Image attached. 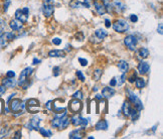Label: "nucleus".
Segmentation results:
<instances>
[{"label": "nucleus", "mask_w": 163, "mask_h": 139, "mask_svg": "<svg viewBox=\"0 0 163 139\" xmlns=\"http://www.w3.org/2000/svg\"><path fill=\"white\" fill-rule=\"evenodd\" d=\"M127 95H128V99H129L130 103L132 104V106H134V108L138 111H141L143 109V104H142V101H141L138 96H136L132 91L128 89L127 90Z\"/></svg>", "instance_id": "obj_1"}, {"label": "nucleus", "mask_w": 163, "mask_h": 139, "mask_svg": "<svg viewBox=\"0 0 163 139\" xmlns=\"http://www.w3.org/2000/svg\"><path fill=\"white\" fill-rule=\"evenodd\" d=\"M113 28H114V30L117 31V32L123 33V32L128 31V29H129V24H128L126 20L118 19L113 23Z\"/></svg>", "instance_id": "obj_2"}, {"label": "nucleus", "mask_w": 163, "mask_h": 139, "mask_svg": "<svg viewBox=\"0 0 163 139\" xmlns=\"http://www.w3.org/2000/svg\"><path fill=\"white\" fill-rule=\"evenodd\" d=\"M27 111L29 113H38L40 111V104L36 99H28L25 104Z\"/></svg>", "instance_id": "obj_3"}, {"label": "nucleus", "mask_w": 163, "mask_h": 139, "mask_svg": "<svg viewBox=\"0 0 163 139\" xmlns=\"http://www.w3.org/2000/svg\"><path fill=\"white\" fill-rule=\"evenodd\" d=\"M28 15H29V8L28 7H24L22 9H17V10L15 11V18L22 23L27 22Z\"/></svg>", "instance_id": "obj_4"}, {"label": "nucleus", "mask_w": 163, "mask_h": 139, "mask_svg": "<svg viewBox=\"0 0 163 139\" xmlns=\"http://www.w3.org/2000/svg\"><path fill=\"white\" fill-rule=\"evenodd\" d=\"M9 107H10V110L13 113H17V112H22V110L25 107V104L22 103V101L20 99H13L9 104Z\"/></svg>", "instance_id": "obj_5"}, {"label": "nucleus", "mask_w": 163, "mask_h": 139, "mask_svg": "<svg viewBox=\"0 0 163 139\" xmlns=\"http://www.w3.org/2000/svg\"><path fill=\"white\" fill-rule=\"evenodd\" d=\"M124 43H125V46H127L128 49L131 50V52H134V50L136 49L138 40L136 39V36H132V34H130V36H128L125 37Z\"/></svg>", "instance_id": "obj_6"}, {"label": "nucleus", "mask_w": 163, "mask_h": 139, "mask_svg": "<svg viewBox=\"0 0 163 139\" xmlns=\"http://www.w3.org/2000/svg\"><path fill=\"white\" fill-rule=\"evenodd\" d=\"M15 34L13 32H4L0 34V46L4 47L8 45L9 42L15 39Z\"/></svg>", "instance_id": "obj_7"}, {"label": "nucleus", "mask_w": 163, "mask_h": 139, "mask_svg": "<svg viewBox=\"0 0 163 139\" xmlns=\"http://www.w3.org/2000/svg\"><path fill=\"white\" fill-rule=\"evenodd\" d=\"M68 108L73 113H78L83 108V105H82V102L79 99H75L74 98V100H72L70 104H68Z\"/></svg>", "instance_id": "obj_8"}, {"label": "nucleus", "mask_w": 163, "mask_h": 139, "mask_svg": "<svg viewBox=\"0 0 163 139\" xmlns=\"http://www.w3.org/2000/svg\"><path fill=\"white\" fill-rule=\"evenodd\" d=\"M55 7L52 4V2H45L42 4V12L45 17H51L54 14Z\"/></svg>", "instance_id": "obj_9"}, {"label": "nucleus", "mask_w": 163, "mask_h": 139, "mask_svg": "<svg viewBox=\"0 0 163 139\" xmlns=\"http://www.w3.org/2000/svg\"><path fill=\"white\" fill-rule=\"evenodd\" d=\"M32 68H25L23 70L22 72L20 73V76H19V82H18V85L21 86V84L23 83V82H25L27 80V78L29 77V76L32 74Z\"/></svg>", "instance_id": "obj_10"}, {"label": "nucleus", "mask_w": 163, "mask_h": 139, "mask_svg": "<svg viewBox=\"0 0 163 139\" xmlns=\"http://www.w3.org/2000/svg\"><path fill=\"white\" fill-rule=\"evenodd\" d=\"M86 133H85V128L81 127V128H78L76 130L72 131L70 133V138L71 139H81V138H84Z\"/></svg>", "instance_id": "obj_11"}, {"label": "nucleus", "mask_w": 163, "mask_h": 139, "mask_svg": "<svg viewBox=\"0 0 163 139\" xmlns=\"http://www.w3.org/2000/svg\"><path fill=\"white\" fill-rule=\"evenodd\" d=\"M94 6L99 15H104L106 13V8L102 0H94Z\"/></svg>", "instance_id": "obj_12"}, {"label": "nucleus", "mask_w": 163, "mask_h": 139, "mask_svg": "<svg viewBox=\"0 0 163 139\" xmlns=\"http://www.w3.org/2000/svg\"><path fill=\"white\" fill-rule=\"evenodd\" d=\"M39 122H40V119L38 117H33L32 119H30V121L28 122L27 124V128L29 129V130H38L39 128Z\"/></svg>", "instance_id": "obj_13"}, {"label": "nucleus", "mask_w": 163, "mask_h": 139, "mask_svg": "<svg viewBox=\"0 0 163 139\" xmlns=\"http://www.w3.org/2000/svg\"><path fill=\"white\" fill-rule=\"evenodd\" d=\"M149 70H150V66H149L148 63L141 61L139 63V65H138V73L141 74V75L147 74V73L149 72Z\"/></svg>", "instance_id": "obj_14"}, {"label": "nucleus", "mask_w": 163, "mask_h": 139, "mask_svg": "<svg viewBox=\"0 0 163 139\" xmlns=\"http://www.w3.org/2000/svg\"><path fill=\"white\" fill-rule=\"evenodd\" d=\"M132 104L130 103V101H125L123 106H122V112H123V114L126 116V117H129L131 112H132Z\"/></svg>", "instance_id": "obj_15"}, {"label": "nucleus", "mask_w": 163, "mask_h": 139, "mask_svg": "<svg viewBox=\"0 0 163 139\" xmlns=\"http://www.w3.org/2000/svg\"><path fill=\"white\" fill-rule=\"evenodd\" d=\"M2 85L3 86H5L6 88H10V89H12V88H14L17 85V82L14 80V78L6 77L5 79H3L2 80Z\"/></svg>", "instance_id": "obj_16"}, {"label": "nucleus", "mask_w": 163, "mask_h": 139, "mask_svg": "<svg viewBox=\"0 0 163 139\" xmlns=\"http://www.w3.org/2000/svg\"><path fill=\"white\" fill-rule=\"evenodd\" d=\"M9 26H10V28L13 31H18L23 27V25H22V22H20L19 20L15 18V19H12L10 22H9Z\"/></svg>", "instance_id": "obj_17"}, {"label": "nucleus", "mask_w": 163, "mask_h": 139, "mask_svg": "<svg viewBox=\"0 0 163 139\" xmlns=\"http://www.w3.org/2000/svg\"><path fill=\"white\" fill-rule=\"evenodd\" d=\"M115 90L113 88H110V87H106L104 89L102 90V97L103 98H106V99H110L112 98L113 96L115 95Z\"/></svg>", "instance_id": "obj_18"}, {"label": "nucleus", "mask_w": 163, "mask_h": 139, "mask_svg": "<svg viewBox=\"0 0 163 139\" xmlns=\"http://www.w3.org/2000/svg\"><path fill=\"white\" fill-rule=\"evenodd\" d=\"M113 7H114L118 12H123L126 9V5L124 4L121 0H113Z\"/></svg>", "instance_id": "obj_19"}, {"label": "nucleus", "mask_w": 163, "mask_h": 139, "mask_svg": "<svg viewBox=\"0 0 163 139\" xmlns=\"http://www.w3.org/2000/svg\"><path fill=\"white\" fill-rule=\"evenodd\" d=\"M48 56L49 58H65V53L61 49H54L48 53Z\"/></svg>", "instance_id": "obj_20"}, {"label": "nucleus", "mask_w": 163, "mask_h": 139, "mask_svg": "<svg viewBox=\"0 0 163 139\" xmlns=\"http://www.w3.org/2000/svg\"><path fill=\"white\" fill-rule=\"evenodd\" d=\"M95 36L98 37L100 39V42H101V40H103L108 36V32L105 29H103V28H99V29H97L95 31Z\"/></svg>", "instance_id": "obj_21"}, {"label": "nucleus", "mask_w": 163, "mask_h": 139, "mask_svg": "<svg viewBox=\"0 0 163 139\" xmlns=\"http://www.w3.org/2000/svg\"><path fill=\"white\" fill-rule=\"evenodd\" d=\"M71 121L73 123V125H75V126H81L82 121H83V117H82L80 114H78V113H76V114L71 118Z\"/></svg>", "instance_id": "obj_22"}, {"label": "nucleus", "mask_w": 163, "mask_h": 139, "mask_svg": "<svg viewBox=\"0 0 163 139\" xmlns=\"http://www.w3.org/2000/svg\"><path fill=\"white\" fill-rule=\"evenodd\" d=\"M118 69L120 70V72L127 74V72L129 71V64L125 61H120L118 63Z\"/></svg>", "instance_id": "obj_23"}, {"label": "nucleus", "mask_w": 163, "mask_h": 139, "mask_svg": "<svg viewBox=\"0 0 163 139\" xmlns=\"http://www.w3.org/2000/svg\"><path fill=\"white\" fill-rule=\"evenodd\" d=\"M108 122L105 119L100 120V121L96 124V129L97 130H107L108 129Z\"/></svg>", "instance_id": "obj_24"}, {"label": "nucleus", "mask_w": 163, "mask_h": 139, "mask_svg": "<svg viewBox=\"0 0 163 139\" xmlns=\"http://www.w3.org/2000/svg\"><path fill=\"white\" fill-rule=\"evenodd\" d=\"M70 122H71V119L68 118L67 115H65V116L62 118L61 126H59V128H61V129H65L68 125H70Z\"/></svg>", "instance_id": "obj_25"}, {"label": "nucleus", "mask_w": 163, "mask_h": 139, "mask_svg": "<svg viewBox=\"0 0 163 139\" xmlns=\"http://www.w3.org/2000/svg\"><path fill=\"white\" fill-rule=\"evenodd\" d=\"M135 85H136V88H138V89H143L146 85L145 80H144L143 78H136Z\"/></svg>", "instance_id": "obj_26"}, {"label": "nucleus", "mask_w": 163, "mask_h": 139, "mask_svg": "<svg viewBox=\"0 0 163 139\" xmlns=\"http://www.w3.org/2000/svg\"><path fill=\"white\" fill-rule=\"evenodd\" d=\"M103 3H104V6L106 8V12H108V13H112L113 9H114L112 3L110 2L109 0H103Z\"/></svg>", "instance_id": "obj_27"}, {"label": "nucleus", "mask_w": 163, "mask_h": 139, "mask_svg": "<svg viewBox=\"0 0 163 139\" xmlns=\"http://www.w3.org/2000/svg\"><path fill=\"white\" fill-rule=\"evenodd\" d=\"M149 56V50L146 47H141L139 49V56L141 59H146Z\"/></svg>", "instance_id": "obj_28"}, {"label": "nucleus", "mask_w": 163, "mask_h": 139, "mask_svg": "<svg viewBox=\"0 0 163 139\" xmlns=\"http://www.w3.org/2000/svg\"><path fill=\"white\" fill-rule=\"evenodd\" d=\"M125 80H126V73H123V75H122L121 77L116 78V82H117V84H116V86H118V87L122 86V85L124 84Z\"/></svg>", "instance_id": "obj_29"}, {"label": "nucleus", "mask_w": 163, "mask_h": 139, "mask_svg": "<svg viewBox=\"0 0 163 139\" xmlns=\"http://www.w3.org/2000/svg\"><path fill=\"white\" fill-rule=\"evenodd\" d=\"M38 130H39V132H40V134L42 135L43 137H51L52 136V131L51 130H46L45 128H38Z\"/></svg>", "instance_id": "obj_30"}, {"label": "nucleus", "mask_w": 163, "mask_h": 139, "mask_svg": "<svg viewBox=\"0 0 163 139\" xmlns=\"http://www.w3.org/2000/svg\"><path fill=\"white\" fill-rule=\"evenodd\" d=\"M103 75V71L102 70H96L95 72H94V75H93V79L95 81H99L100 79H101Z\"/></svg>", "instance_id": "obj_31"}, {"label": "nucleus", "mask_w": 163, "mask_h": 139, "mask_svg": "<svg viewBox=\"0 0 163 139\" xmlns=\"http://www.w3.org/2000/svg\"><path fill=\"white\" fill-rule=\"evenodd\" d=\"M82 5H83V3L80 2L79 0H72L70 2V6L72 8H79Z\"/></svg>", "instance_id": "obj_32"}, {"label": "nucleus", "mask_w": 163, "mask_h": 139, "mask_svg": "<svg viewBox=\"0 0 163 139\" xmlns=\"http://www.w3.org/2000/svg\"><path fill=\"white\" fill-rule=\"evenodd\" d=\"M136 78H137V73H136V71H133V73L131 74V76L128 78V81H129L130 83H134L135 80H136Z\"/></svg>", "instance_id": "obj_33"}, {"label": "nucleus", "mask_w": 163, "mask_h": 139, "mask_svg": "<svg viewBox=\"0 0 163 139\" xmlns=\"http://www.w3.org/2000/svg\"><path fill=\"white\" fill-rule=\"evenodd\" d=\"M52 75H54V77H58L61 75V68L54 67V69H52Z\"/></svg>", "instance_id": "obj_34"}, {"label": "nucleus", "mask_w": 163, "mask_h": 139, "mask_svg": "<svg viewBox=\"0 0 163 139\" xmlns=\"http://www.w3.org/2000/svg\"><path fill=\"white\" fill-rule=\"evenodd\" d=\"M8 135V129L7 128H2L0 131V138H4Z\"/></svg>", "instance_id": "obj_35"}, {"label": "nucleus", "mask_w": 163, "mask_h": 139, "mask_svg": "<svg viewBox=\"0 0 163 139\" xmlns=\"http://www.w3.org/2000/svg\"><path fill=\"white\" fill-rule=\"evenodd\" d=\"M73 98H75V99H79V100L83 99V93H82V91H78V92L75 93L73 95Z\"/></svg>", "instance_id": "obj_36"}, {"label": "nucleus", "mask_w": 163, "mask_h": 139, "mask_svg": "<svg viewBox=\"0 0 163 139\" xmlns=\"http://www.w3.org/2000/svg\"><path fill=\"white\" fill-rule=\"evenodd\" d=\"M77 77H78V79H79V80H81L82 82H84L85 80H86V78H85V76H84V74L83 73H82L81 71H77Z\"/></svg>", "instance_id": "obj_37"}, {"label": "nucleus", "mask_w": 163, "mask_h": 139, "mask_svg": "<svg viewBox=\"0 0 163 139\" xmlns=\"http://www.w3.org/2000/svg\"><path fill=\"white\" fill-rule=\"evenodd\" d=\"M79 62L81 66H83V67H86V66L88 65V61L86 59H83V58H79Z\"/></svg>", "instance_id": "obj_38"}, {"label": "nucleus", "mask_w": 163, "mask_h": 139, "mask_svg": "<svg viewBox=\"0 0 163 139\" xmlns=\"http://www.w3.org/2000/svg\"><path fill=\"white\" fill-rule=\"evenodd\" d=\"M130 20H131V22H133V23L137 22V21H138L137 15H136V14H131V15H130Z\"/></svg>", "instance_id": "obj_39"}, {"label": "nucleus", "mask_w": 163, "mask_h": 139, "mask_svg": "<svg viewBox=\"0 0 163 139\" xmlns=\"http://www.w3.org/2000/svg\"><path fill=\"white\" fill-rule=\"evenodd\" d=\"M52 43L55 45V46H59L62 43V39H58V37H55V39H52Z\"/></svg>", "instance_id": "obj_40"}, {"label": "nucleus", "mask_w": 163, "mask_h": 139, "mask_svg": "<svg viewBox=\"0 0 163 139\" xmlns=\"http://www.w3.org/2000/svg\"><path fill=\"white\" fill-rule=\"evenodd\" d=\"M11 0H4V11H7V9L10 5Z\"/></svg>", "instance_id": "obj_41"}, {"label": "nucleus", "mask_w": 163, "mask_h": 139, "mask_svg": "<svg viewBox=\"0 0 163 139\" xmlns=\"http://www.w3.org/2000/svg\"><path fill=\"white\" fill-rule=\"evenodd\" d=\"M6 77L8 78H14L15 77V73L13 71H8L7 73H6Z\"/></svg>", "instance_id": "obj_42"}, {"label": "nucleus", "mask_w": 163, "mask_h": 139, "mask_svg": "<svg viewBox=\"0 0 163 139\" xmlns=\"http://www.w3.org/2000/svg\"><path fill=\"white\" fill-rule=\"evenodd\" d=\"M5 92H6V87L1 85V86H0V97H1L2 95H4Z\"/></svg>", "instance_id": "obj_43"}, {"label": "nucleus", "mask_w": 163, "mask_h": 139, "mask_svg": "<svg viewBox=\"0 0 163 139\" xmlns=\"http://www.w3.org/2000/svg\"><path fill=\"white\" fill-rule=\"evenodd\" d=\"M116 84H117V82H116V78H113L111 81H110V86L111 87H116Z\"/></svg>", "instance_id": "obj_44"}, {"label": "nucleus", "mask_w": 163, "mask_h": 139, "mask_svg": "<svg viewBox=\"0 0 163 139\" xmlns=\"http://www.w3.org/2000/svg\"><path fill=\"white\" fill-rule=\"evenodd\" d=\"M162 26H163V24H162V23H159V25H158V28H157V32H159V34H161V36H162V33H163Z\"/></svg>", "instance_id": "obj_45"}, {"label": "nucleus", "mask_w": 163, "mask_h": 139, "mask_svg": "<svg viewBox=\"0 0 163 139\" xmlns=\"http://www.w3.org/2000/svg\"><path fill=\"white\" fill-rule=\"evenodd\" d=\"M52 103V101H48V102L45 104V107H46V109H48V111H52V107H51Z\"/></svg>", "instance_id": "obj_46"}, {"label": "nucleus", "mask_w": 163, "mask_h": 139, "mask_svg": "<svg viewBox=\"0 0 163 139\" xmlns=\"http://www.w3.org/2000/svg\"><path fill=\"white\" fill-rule=\"evenodd\" d=\"M105 25H106V27L109 28L110 26H111V21H110L108 18H106L105 19Z\"/></svg>", "instance_id": "obj_47"}, {"label": "nucleus", "mask_w": 163, "mask_h": 139, "mask_svg": "<svg viewBox=\"0 0 163 139\" xmlns=\"http://www.w3.org/2000/svg\"><path fill=\"white\" fill-rule=\"evenodd\" d=\"M14 139H18V138H21V132L20 131H17L16 133H15V136L13 137Z\"/></svg>", "instance_id": "obj_48"}, {"label": "nucleus", "mask_w": 163, "mask_h": 139, "mask_svg": "<svg viewBox=\"0 0 163 139\" xmlns=\"http://www.w3.org/2000/svg\"><path fill=\"white\" fill-rule=\"evenodd\" d=\"M83 6H85V7H87V8H89L90 7L89 1H88V0H85V1L83 2Z\"/></svg>", "instance_id": "obj_49"}, {"label": "nucleus", "mask_w": 163, "mask_h": 139, "mask_svg": "<svg viewBox=\"0 0 163 139\" xmlns=\"http://www.w3.org/2000/svg\"><path fill=\"white\" fill-rule=\"evenodd\" d=\"M39 63H40V59H36V58H34V59H33V62H32V64H33V65H38Z\"/></svg>", "instance_id": "obj_50"}, {"label": "nucleus", "mask_w": 163, "mask_h": 139, "mask_svg": "<svg viewBox=\"0 0 163 139\" xmlns=\"http://www.w3.org/2000/svg\"><path fill=\"white\" fill-rule=\"evenodd\" d=\"M2 110H3V101L0 100V113L2 112Z\"/></svg>", "instance_id": "obj_51"}, {"label": "nucleus", "mask_w": 163, "mask_h": 139, "mask_svg": "<svg viewBox=\"0 0 163 139\" xmlns=\"http://www.w3.org/2000/svg\"><path fill=\"white\" fill-rule=\"evenodd\" d=\"M13 96H15V93H14V94H11L10 96L8 97V99H7V103H9V101H10V100L12 99V98H13Z\"/></svg>", "instance_id": "obj_52"}, {"label": "nucleus", "mask_w": 163, "mask_h": 139, "mask_svg": "<svg viewBox=\"0 0 163 139\" xmlns=\"http://www.w3.org/2000/svg\"><path fill=\"white\" fill-rule=\"evenodd\" d=\"M96 98H97V99H98V100H102V99H103L102 95H97V96H96Z\"/></svg>", "instance_id": "obj_53"}, {"label": "nucleus", "mask_w": 163, "mask_h": 139, "mask_svg": "<svg viewBox=\"0 0 163 139\" xmlns=\"http://www.w3.org/2000/svg\"><path fill=\"white\" fill-rule=\"evenodd\" d=\"M5 111H6V113L9 112V108H8V107H6V108H5Z\"/></svg>", "instance_id": "obj_54"}, {"label": "nucleus", "mask_w": 163, "mask_h": 139, "mask_svg": "<svg viewBox=\"0 0 163 139\" xmlns=\"http://www.w3.org/2000/svg\"><path fill=\"white\" fill-rule=\"evenodd\" d=\"M45 2H52V0H43Z\"/></svg>", "instance_id": "obj_55"}]
</instances>
